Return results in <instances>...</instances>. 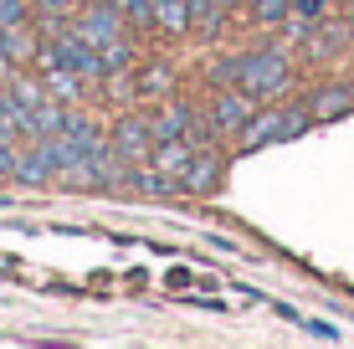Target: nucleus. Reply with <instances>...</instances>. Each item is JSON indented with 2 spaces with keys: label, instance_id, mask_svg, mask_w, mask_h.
Returning <instances> with one entry per match:
<instances>
[{
  "label": "nucleus",
  "instance_id": "nucleus-1",
  "mask_svg": "<svg viewBox=\"0 0 354 349\" xmlns=\"http://www.w3.org/2000/svg\"><path fill=\"white\" fill-rule=\"evenodd\" d=\"M292 82H298V67H292L277 46L236 52V88L252 93L257 103H277L283 93H292Z\"/></svg>",
  "mask_w": 354,
  "mask_h": 349
},
{
  "label": "nucleus",
  "instance_id": "nucleus-2",
  "mask_svg": "<svg viewBox=\"0 0 354 349\" xmlns=\"http://www.w3.org/2000/svg\"><path fill=\"white\" fill-rule=\"evenodd\" d=\"M308 129H313L308 103H288V108H257V113H252V124L236 134V149H241V154H252V149H262V144L298 139V134H308Z\"/></svg>",
  "mask_w": 354,
  "mask_h": 349
},
{
  "label": "nucleus",
  "instance_id": "nucleus-3",
  "mask_svg": "<svg viewBox=\"0 0 354 349\" xmlns=\"http://www.w3.org/2000/svg\"><path fill=\"white\" fill-rule=\"evenodd\" d=\"M252 113H257V98L252 93H241V88H216V103H211V129H216V139H236L241 129L252 124Z\"/></svg>",
  "mask_w": 354,
  "mask_h": 349
},
{
  "label": "nucleus",
  "instance_id": "nucleus-4",
  "mask_svg": "<svg viewBox=\"0 0 354 349\" xmlns=\"http://www.w3.org/2000/svg\"><path fill=\"white\" fill-rule=\"evenodd\" d=\"M108 144H113V154L124 164H144V160H149V149H154V129H149V118H144V113H124L113 129H108Z\"/></svg>",
  "mask_w": 354,
  "mask_h": 349
},
{
  "label": "nucleus",
  "instance_id": "nucleus-5",
  "mask_svg": "<svg viewBox=\"0 0 354 349\" xmlns=\"http://www.w3.org/2000/svg\"><path fill=\"white\" fill-rule=\"evenodd\" d=\"M72 26H77V36H88L93 46H103V41H113V36L129 31V16H124V10H113L108 0H88V6L72 16Z\"/></svg>",
  "mask_w": 354,
  "mask_h": 349
},
{
  "label": "nucleus",
  "instance_id": "nucleus-6",
  "mask_svg": "<svg viewBox=\"0 0 354 349\" xmlns=\"http://www.w3.org/2000/svg\"><path fill=\"white\" fill-rule=\"evenodd\" d=\"M226 180V160L216 149H195V160L185 164V175H180V190H190V196H216Z\"/></svg>",
  "mask_w": 354,
  "mask_h": 349
},
{
  "label": "nucleus",
  "instance_id": "nucleus-7",
  "mask_svg": "<svg viewBox=\"0 0 354 349\" xmlns=\"http://www.w3.org/2000/svg\"><path fill=\"white\" fill-rule=\"evenodd\" d=\"M175 67L169 62H133V98L139 103H165L175 98Z\"/></svg>",
  "mask_w": 354,
  "mask_h": 349
},
{
  "label": "nucleus",
  "instance_id": "nucleus-8",
  "mask_svg": "<svg viewBox=\"0 0 354 349\" xmlns=\"http://www.w3.org/2000/svg\"><path fill=\"white\" fill-rule=\"evenodd\" d=\"M62 124H67V103H57V98H46V103H36L21 113V144H31V139H52V134H62Z\"/></svg>",
  "mask_w": 354,
  "mask_h": 349
},
{
  "label": "nucleus",
  "instance_id": "nucleus-9",
  "mask_svg": "<svg viewBox=\"0 0 354 349\" xmlns=\"http://www.w3.org/2000/svg\"><path fill=\"white\" fill-rule=\"evenodd\" d=\"M303 103H308L313 124H334V118L354 113V103H349V82H324V88H313Z\"/></svg>",
  "mask_w": 354,
  "mask_h": 349
},
{
  "label": "nucleus",
  "instance_id": "nucleus-10",
  "mask_svg": "<svg viewBox=\"0 0 354 349\" xmlns=\"http://www.w3.org/2000/svg\"><path fill=\"white\" fill-rule=\"evenodd\" d=\"M195 118H201V113H195L190 103H180V98H165V103L149 113V129H154V139H185Z\"/></svg>",
  "mask_w": 354,
  "mask_h": 349
},
{
  "label": "nucleus",
  "instance_id": "nucleus-11",
  "mask_svg": "<svg viewBox=\"0 0 354 349\" xmlns=\"http://www.w3.org/2000/svg\"><path fill=\"white\" fill-rule=\"evenodd\" d=\"M52 180H57V164H52V154L41 149V139L21 144V160H16V185H52Z\"/></svg>",
  "mask_w": 354,
  "mask_h": 349
},
{
  "label": "nucleus",
  "instance_id": "nucleus-12",
  "mask_svg": "<svg viewBox=\"0 0 354 349\" xmlns=\"http://www.w3.org/2000/svg\"><path fill=\"white\" fill-rule=\"evenodd\" d=\"M195 149H201V144H190V139H154V149H149V164H154L160 175L180 180V175H185V164L195 160Z\"/></svg>",
  "mask_w": 354,
  "mask_h": 349
},
{
  "label": "nucleus",
  "instance_id": "nucleus-13",
  "mask_svg": "<svg viewBox=\"0 0 354 349\" xmlns=\"http://www.w3.org/2000/svg\"><path fill=\"white\" fill-rule=\"evenodd\" d=\"M41 77H46V98H57V103H67V108H77L82 98H88V88H93V82L77 77L72 67H52V72H41Z\"/></svg>",
  "mask_w": 354,
  "mask_h": 349
},
{
  "label": "nucleus",
  "instance_id": "nucleus-14",
  "mask_svg": "<svg viewBox=\"0 0 354 349\" xmlns=\"http://www.w3.org/2000/svg\"><path fill=\"white\" fill-rule=\"evenodd\" d=\"M97 57H103V77H113V72H133V62H139V46H133V36H113V41L97 46Z\"/></svg>",
  "mask_w": 354,
  "mask_h": 349
},
{
  "label": "nucleus",
  "instance_id": "nucleus-15",
  "mask_svg": "<svg viewBox=\"0 0 354 349\" xmlns=\"http://www.w3.org/2000/svg\"><path fill=\"white\" fill-rule=\"evenodd\" d=\"M6 93H10L21 108H36V103H46V77H31V72L10 67V72H6Z\"/></svg>",
  "mask_w": 354,
  "mask_h": 349
},
{
  "label": "nucleus",
  "instance_id": "nucleus-16",
  "mask_svg": "<svg viewBox=\"0 0 354 349\" xmlns=\"http://www.w3.org/2000/svg\"><path fill=\"white\" fill-rule=\"evenodd\" d=\"M154 26H160L165 36H185V31H195L185 0H160V6H154Z\"/></svg>",
  "mask_w": 354,
  "mask_h": 349
},
{
  "label": "nucleus",
  "instance_id": "nucleus-17",
  "mask_svg": "<svg viewBox=\"0 0 354 349\" xmlns=\"http://www.w3.org/2000/svg\"><path fill=\"white\" fill-rule=\"evenodd\" d=\"M36 21H46V26H67L72 16L82 10V0H31Z\"/></svg>",
  "mask_w": 354,
  "mask_h": 349
},
{
  "label": "nucleus",
  "instance_id": "nucleus-18",
  "mask_svg": "<svg viewBox=\"0 0 354 349\" xmlns=\"http://www.w3.org/2000/svg\"><path fill=\"white\" fill-rule=\"evenodd\" d=\"M247 10H252L257 26H283L292 16V0H247Z\"/></svg>",
  "mask_w": 354,
  "mask_h": 349
},
{
  "label": "nucleus",
  "instance_id": "nucleus-19",
  "mask_svg": "<svg viewBox=\"0 0 354 349\" xmlns=\"http://www.w3.org/2000/svg\"><path fill=\"white\" fill-rule=\"evenodd\" d=\"M185 10H190V26H201V31H216L226 21V10L216 0H185Z\"/></svg>",
  "mask_w": 354,
  "mask_h": 349
},
{
  "label": "nucleus",
  "instance_id": "nucleus-20",
  "mask_svg": "<svg viewBox=\"0 0 354 349\" xmlns=\"http://www.w3.org/2000/svg\"><path fill=\"white\" fill-rule=\"evenodd\" d=\"M31 16V0H0V26H26Z\"/></svg>",
  "mask_w": 354,
  "mask_h": 349
},
{
  "label": "nucleus",
  "instance_id": "nucleus-21",
  "mask_svg": "<svg viewBox=\"0 0 354 349\" xmlns=\"http://www.w3.org/2000/svg\"><path fill=\"white\" fill-rule=\"evenodd\" d=\"M211 88H236V57H216L211 62Z\"/></svg>",
  "mask_w": 354,
  "mask_h": 349
},
{
  "label": "nucleus",
  "instance_id": "nucleus-22",
  "mask_svg": "<svg viewBox=\"0 0 354 349\" xmlns=\"http://www.w3.org/2000/svg\"><path fill=\"white\" fill-rule=\"evenodd\" d=\"M16 160H21V139H0V180H16Z\"/></svg>",
  "mask_w": 354,
  "mask_h": 349
},
{
  "label": "nucleus",
  "instance_id": "nucleus-23",
  "mask_svg": "<svg viewBox=\"0 0 354 349\" xmlns=\"http://www.w3.org/2000/svg\"><path fill=\"white\" fill-rule=\"evenodd\" d=\"M334 10V0H292V16H303V21H319Z\"/></svg>",
  "mask_w": 354,
  "mask_h": 349
},
{
  "label": "nucleus",
  "instance_id": "nucleus-24",
  "mask_svg": "<svg viewBox=\"0 0 354 349\" xmlns=\"http://www.w3.org/2000/svg\"><path fill=\"white\" fill-rule=\"evenodd\" d=\"M216 6H221L226 16H231V10H236V6H247V0H216Z\"/></svg>",
  "mask_w": 354,
  "mask_h": 349
},
{
  "label": "nucleus",
  "instance_id": "nucleus-25",
  "mask_svg": "<svg viewBox=\"0 0 354 349\" xmlns=\"http://www.w3.org/2000/svg\"><path fill=\"white\" fill-rule=\"evenodd\" d=\"M349 103H354V77H349Z\"/></svg>",
  "mask_w": 354,
  "mask_h": 349
},
{
  "label": "nucleus",
  "instance_id": "nucleus-26",
  "mask_svg": "<svg viewBox=\"0 0 354 349\" xmlns=\"http://www.w3.org/2000/svg\"><path fill=\"white\" fill-rule=\"evenodd\" d=\"M0 88H6V67H0Z\"/></svg>",
  "mask_w": 354,
  "mask_h": 349
},
{
  "label": "nucleus",
  "instance_id": "nucleus-27",
  "mask_svg": "<svg viewBox=\"0 0 354 349\" xmlns=\"http://www.w3.org/2000/svg\"><path fill=\"white\" fill-rule=\"evenodd\" d=\"M349 21H354V0H349Z\"/></svg>",
  "mask_w": 354,
  "mask_h": 349
},
{
  "label": "nucleus",
  "instance_id": "nucleus-28",
  "mask_svg": "<svg viewBox=\"0 0 354 349\" xmlns=\"http://www.w3.org/2000/svg\"><path fill=\"white\" fill-rule=\"evenodd\" d=\"M154 6H160V0H154Z\"/></svg>",
  "mask_w": 354,
  "mask_h": 349
}]
</instances>
